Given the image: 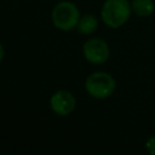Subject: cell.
I'll return each instance as SVG.
<instances>
[{
    "instance_id": "obj_1",
    "label": "cell",
    "mask_w": 155,
    "mask_h": 155,
    "mask_svg": "<svg viewBox=\"0 0 155 155\" xmlns=\"http://www.w3.org/2000/svg\"><path fill=\"white\" fill-rule=\"evenodd\" d=\"M131 13L132 6L127 0H105L101 10L103 23L113 29L122 27L128 21Z\"/></svg>"
},
{
    "instance_id": "obj_2",
    "label": "cell",
    "mask_w": 155,
    "mask_h": 155,
    "mask_svg": "<svg viewBox=\"0 0 155 155\" xmlns=\"http://www.w3.org/2000/svg\"><path fill=\"white\" fill-rule=\"evenodd\" d=\"M51 18L53 25L57 29L62 31H69L78 27L80 21V12L74 2L64 0L54 5L51 12Z\"/></svg>"
},
{
    "instance_id": "obj_3",
    "label": "cell",
    "mask_w": 155,
    "mask_h": 155,
    "mask_svg": "<svg viewBox=\"0 0 155 155\" xmlns=\"http://www.w3.org/2000/svg\"><path fill=\"white\" fill-rule=\"evenodd\" d=\"M116 88L115 79L105 71H94L85 81L86 92L94 99H105L110 97Z\"/></svg>"
},
{
    "instance_id": "obj_4",
    "label": "cell",
    "mask_w": 155,
    "mask_h": 155,
    "mask_svg": "<svg viewBox=\"0 0 155 155\" xmlns=\"http://www.w3.org/2000/svg\"><path fill=\"white\" fill-rule=\"evenodd\" d=\"M82 54L91 64H103L109 59L110 56L109 45L99 38L88 39L82 45Z\"/></svg>"
},
{
    "instance_id": "obj_5",
    "label": "cell",
    "mask_w": 155,
    "mask_h": 155,
    "mask_svg": "<svg viewBox=\"0 0 155 155\" xmlns=\"http://www.w3.org/2000/svg\"><path fill=\"white\" fill-rule=\"evenodd\" d=\"M50 107L54 114L59 116H67L74 111L76 107V99L71 92L67 90H58L51 96Z\"/></svg>"
},
{
    "instance_id": "obj_6",
    "label": "cell",
    "mask_w": 155,
    "mask_h": 155,
    "mask_svg": "<svg viewBox=\"0 0 155 155\" xmlns=\"http://www.w3.org/2000/svg\"><path fill=\"white\" fill-rule=\"evenodd\" d=\"M131 6L132 12L139 17H149L155 10L153 0H132Z\"/></svg>"
},
{
    "instance_id": "obj_7",
    "label": "cell",
    "mask_w": 155,
    "mask_h": 155,
    "mask_svg": "<svg viewBox=\"0 0 155 155\" xmlns=\"http://www.w3.org/2000/svg\"><path fill=\"white\" fill-rule=\"evenodd\" d=\"M98 27V21L97 17L93 15H84L82 17H80V21L78 23V31L85 35L92 34L96 31Z\"/></svg>"
},
{
    "instance_id": "obj_8",
    "label": "cell",
    "mask_w": 155,
    "mask_h": 155,
    "mask_svg": "<svg viewBox=\"0 0 155 155\" xmlns=\"http://www.w3.org/2000/svg\"><path fill=\"white\" fill-rule=\"evenodd\" d=\"M145 149L149 154L155 155V136H150L145 140Z\"/></svg>"
},
{
    "instance_id": "obj_9",
    "label": "cell",
    "mask_w": 155,
    "mask_h": 155,
    "mask_svg": "<svg viewBox=\"0 0 155 155\" xmlns=\"http://www.w3.org/2000/svg\"><path fill=\"white\" fill-rule=\"evenodd\" d=\"M0 51H1V56H0V59L2 61V59H4V56H5V50H4V46H2V45L0 46Z\"/></svg>"
}]
</instances>
